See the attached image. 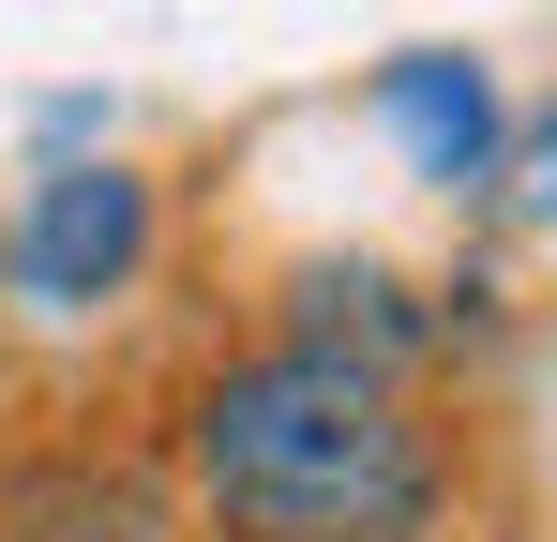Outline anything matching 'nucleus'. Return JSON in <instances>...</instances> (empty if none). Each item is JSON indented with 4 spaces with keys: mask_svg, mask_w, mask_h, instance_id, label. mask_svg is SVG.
I'll use <instances>...</instances> for the list:
<instances>
[{
    "mask_svg": "<svg viewBox=\"0 0 557 542\" xmlns=\"http://www.w3.org/2000/svg\"><path fill=\"white\" fill-rule=\"evenodd\" d=\"M151 242H166L151 167H121V151H91V167H30L15 211H0V286H15L30 317H106V301H136Z\"/></svg>",
    "mask_w": 557,
    "mask_h": 542,
    "instance_id": "f03ea898",
    "label": "nucleus"
},
{
    "mask_svg": "<svg viewBox=\"0 0 557 542\" xmlns=\"http://www.w3.org/2000/svg\"><path fill=\"white\" fill-rule=\"evenodd\" d=\"M482 196H497L512 226H557V90L512 121V136H497V181H482Z\"/></svg>",
    "mask_w": 557,
    "mask_h": 542,
    "instance_id": "423d86ee",
    "label": "nucleus"
},
{
    "mask_svg": "<svg viewBox=\"0 0 557 542\" xmlns=\"http://www.w3.org/2000/svg\"><path fill=\"white\" fill-rule=\"evenodd\" d=\"M0 542H166V482L106 452H46L0 482Z\"/></svg>",
    "mask_w": 557,
    "mask_h": 542,
    "instance_id": "39448f33",
    "label": "nucleus"
},
{
    "mask_svg": "<svg viewBox=\"0 0 557 542\" xmlns=\"http://www.w3.org/2000/svg\"><path fill=\"white\" fill-rule=\"evenodd\" d=\"M362 106H376V136L437 181V196H482V181H497L512 106H497V76H482L467 46H392V61L362 76Z\"/></svg>",
    "mask_w": 557,
    "mask_h": 542,
    "instance_id": "7ed1b4c3",
    "label": "nucleus"
},
{
    "mask_svg": "<svg viewBox=\"0 0 557 542\" xmlns=\"http://www.w3.org/2000/svg\"><path fill=\"white\" fill-rule=\"evenodd\" d=\"M182 497L211 542H453L467 422L422 377L272 332L182 392Z\"/></svg>",
    "mask_w": 557,
    "mask_h": 542,
    "instance_id": "f257e3e1",
    "label": "nucleus"
},
{
    "mask_svg": "<svg viewBox=\"0 0 557 542\" xmlns=\"http://www.w3.org/2000/svg\"><path fill=\"white\" fill-rule=\"evenodd\" d=\"M286 347H332V361H362V377H422L437 361V332H453V301H422L392 257H301L286 271Z\"/></svg>",
    "mask_w": 557,
    "mask_h": 542,
    "instance_id": "20e7f679",
    "label": "nucleus"
}]
</instances>
